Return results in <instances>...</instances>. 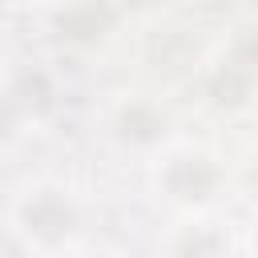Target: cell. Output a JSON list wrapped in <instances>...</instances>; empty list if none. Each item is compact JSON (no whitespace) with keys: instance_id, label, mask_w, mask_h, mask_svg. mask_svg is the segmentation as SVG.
<instances>
[{"instance_id":"obj_1","label":"cell","mask_w":258,"mask_h":258,"mask_svg":"<svg viewBox=\"0 0 258 258\" xmlns=\"http://www.w3.org/2000/svg\"><path fill=\"white\" fill-rule=\"evenodd\" d=\"M16 230L32 246L56 250V246H64V242L77 238V230H81V206L64 189H56V185L28 189L16 202Z\"/></svg>"},{"instance_id":"obj_2","label":"cell","mask_w":258,"mask_h":258,"mask_svg":"<svg viewBox=\"0 0 258 258\" xmlns=\"http://www.w3.org/2000/svg\"><path fill=\"white\" fill-rule=\"evenodd\" d=\"M157 185L177 206H206L222 185V169L210 153H173L161 165Z\"/></svg>"},{"instance_id":"obj_3","label":"cell","mask_w":258,"mask_h":258,"mask_svg":"<svg viewBox=\"0 0 258 258\" xmlns=\"http://www.w3.org/2000/svg\"><path fill=\"white\" fill-rule=\"evenodd\" d=\"M4 105H12L16 113L24 117H44L52 105H56V85L48 77V69L40 64H20L12 77H8V97Z\"/></svg>"},{"instance_id":"obj_4","label":"cell","mask_w":258,"mask_h":258,"mask_svg":"<svg viewBox=\"0 0 258 258\" xmlns=\"http://www.w3.org/2000/svg\"><path fill=\"white\" fill-rule=\"evenodd\" d=\"M117 137L129 145H157L165 137V117L145 101H129L117 113Z\"/></svg>"},{"instance_id":"obj_5","label":"cell","mask_w":258,"mask_h":258,"mask_svg":"<svg viewBox=\"0 0 258 258\" xmlns=\"http://www.w3.org/2000/svg\"><path fill=\"white\" fill-rule=\"evenodd\" d=\"M173 258H230V238L210 222L185 226L173 242Z\"/></svg>"},{"instance_id":"obj_6","label":"cell","mask_w":258,"mask_h":258,"mask_svg":"<svg viewBox=\"0 0 258 258\" xmlns=\"http://www.w3.org/2000/svg\"><path fill=\"white\" fill-rule=\"evenodd\" d=\"M206 97H210V105H218V109H238V105H246V101H250V73H246L242 64L218 69L214 81H210V89H206Z\"/></svg>"},{"instance_id":"obj_7","label":"cell","mask_w":258,"mask_h":258,"mask_svg":"<svg viewBox=\"0 0 258 258\" xmlns=\"http://www.w3.org/2000/svg\"><path fill=\"white\" fill-rule=\"evenodd\" d=\"M56 28L73 40H97L109 28V16L97 12V4H81V8H69L64 16H56Z\"/></svg>"},{"instance_id":"obj_8","label":"cell","mask_w":258,"mask_h":258,"mask_svg":"<svg viewBox=\"0 0 258 258\" xmlns=\"http://www.w3.org/2000/svg\"><path fill=\"white\" fill-rule=\"evenodd\" d=\"M234 64H242L246 73H258V32L242 40V48H238V60H234Z\"/></svg>"},{"instance_id":"obj_9","label":"cell","mask_w":258,"mask_h":258,"mask_svg":"<svg viewBox=\"0 0 258 258\" xmlns=\"http://www.w3.org/2000/svg\"><path fill=\"white\" fill-rule=\"evenodd\" d=\"M250 185H254V189H258V165H254V169H250Z\"/></svg>"},{"instance_id":"obj_10","label":"cell","mask_w":258,"mask_h":258,"mask_svg":"<svg viewBox=\"0 0 258 258\" xmlns=\"http://www.w3.org/2000/svg\"><path fill=\"white\" fill-rule=\"evenodd\" d=\"M254 254H258V234H254Z\"/></svg>"},{"instance_id":"obj_11","label":"cell","mask_w":258,"mask_h":258,"mask_svg":"<svg viewBox=\"0 0 258 258\" xmlns=\"http://www.w3.org/2000/svg\"><path fill=\"white\" fill-rule=\"evenodd\" d=\"M250 4H254V8H258V0H250Z\"/></svg>"}]
</instances>
